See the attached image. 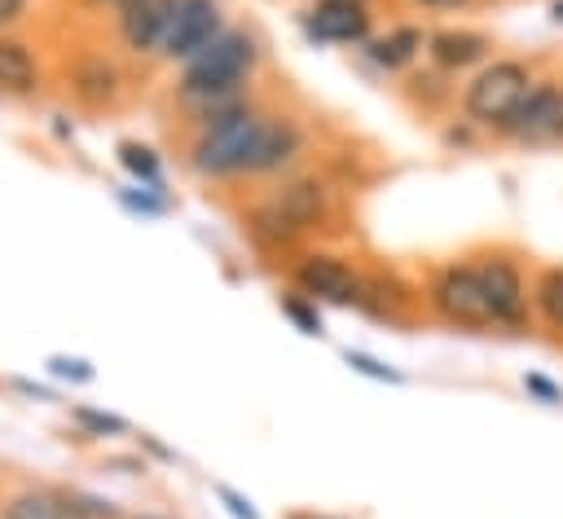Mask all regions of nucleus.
<instances>
[{"label":"nucleus","instance_id":"nucleus-1","mask_svg":"<svg viewBox=\"0 0 563 519\" xmlns=\"http://www.w3.org/2000/svg\"><path fill=\"white\" fill-rule=\"evenodd\" d=\"M308 150V136L299 119L260 110L255 101H242L211 123L194 128V141L185 150V163L202 180H246V176H277L295 167Z\"/></svg>","mask_w":563,"mask_h":519},{"label":"nucleus","instance_id":"nucleus-2","mask_svg":"<svg viewBox=\"0 0 563 519\" xmlns=\"http://www.w3.org/2000/svg\"><path fill=\"white\" fill-rule=\"evenodd\" d=\"M260 57H264V48H260L255 31H246V26H224L207 48H198V53L185 62L180 84H176V97L194 110V128H202V123H211L216 114H224V110L251 101V97H246V84H251V75L260 70Z\"/></svg>","mask_w":563,"mask_h":519},{"label":"nucleus","instance_id":"nucleus-3","mask_svg":"<svg viewBox=\"0 0 563 519\" xmlns=\"http://www.w3.org/2000/svg\"><path fill=\"white\" fill-rule=\"evenodd\" d=\"M334 216V185L317 172L286 176L246 211V233L264 251H295L303 238L321 233Z\"/></svg>","mask_w":563,"mask_h":519},{"label":"nucleus","instance_id":"nucleus-4","mask_svg":"<svg viewBox=\"0 0 563 519\" xmlns=\"http://www.w3.org/2000/svg\"><path fill=\"white\" fill-rule=\"evenodd\" d=\"M532 66L523 62V57H493V62H484L471 79H466V88H462V119L466 123H475L479 132H493L506 114H510V106L532 88Z\"/></svg>","mask_w":563,"mask_h":519},{"label":"nucleus","instance_id":"nucleus-5","mask_svg":"<svg viewBox=\"0 0 563 519\" xmlns=\"http://www.w3.org/2000/svg\"><path fill=\"white\" fill-rule=\"evenodd\" d=\"M422 299H427V312L453 330H475V334L493 330V312H488L475 260H449V264L431 268Z\"/></svg>","mask_w":563,"mask_h":519},{"label":"nucleus","instance_id":"nucleus-6","mask_svg":"<svg viewBox=\"0 0 563 519\" xmlns=\"http://www.w3.org/2000/svg\"><path fill=\"white\" fill-rule=\"evenodd\" d=\"M488 136L523 145V150L563 145V84L559 79H532V88L510 106V114Z\"/></svg>","mask_w":563,"mask_h":519},{"label":"nucleus","instance_id":"nucleus-7","mask_svg":"<svg viewBox=\"0 0 563 519\" xmlns=\"http://www.w3.org/2000/svg\"><path fill=\"white\" fill-rule=\"evenodd\" d=\"M475 273H479L493 325L523 334L532 325V286L523 277V264L510 251H484V255H475Z\"/></svg>","mask_w":563,"mask_h":519},{"label":"nucleus","instance_id":"nucleus-8","mask_svg":"<svg viewBox=\"0 0 563 519\" xmlns=\"http://www.w3.org/2000/svg\"><path fill=\"white\" fill-rule=\"evenodd\" d=\"M290 281L312 303H334V308H356L365 295V273L339 251H299L290 264Z\"/></svg>","mask_w":563,"mask_h":519},{"label":"nucleus","instance_id":"nucleus-9","mask_svg":"<svg viewBox=\"0 0 563 519\" xmlns=\"http://www.w3.org/2000/svg\"><path fill=\"white\" fill-rule=\"evenodd\" d=\"M220 31H224L220 0H176L172 22H167L163 44H158V57H167V62H189V57H194L198 48H207Z\"/></svg>","mask_w":563,"mask_h":519},{"label":"nucleus","instance_id":"nucleus-10","mask_svg":"<svg viewBox=\"0 0 563 519\" xmlns=\"http://www.w3.org/2000/svg\"><path fill=\"white\" fill-rule=\"evenodd\" d=\"M303 35L312 44H365L374 31V13L369 4H347V0H317L303 18H299Z\"/></svg>","mask_w":563,"mask_h":519},{"label":"nucleus","instance_id":"nucleus-11","mask_svg":"<svg viewBox=\"0 0 563 519\" xmlns=\"http://www.w3.org/2000/svg\"><path fill=\"white\" fill-rule=\"evenodd\" d=\"M493 53V40L484 31H466V26H449V31H431L427 35V62L444 75L484 66Z\"/></svg>","mask_w":563,"mask_h":519},{"label":"nucleus","instance_id":"nucleus-12","mask_svg":"<svg viewBox=\"0 0 563 519\" xmlns=\"http://www.w3.org/2000/svg\"><path fill=\"white\" fill-rule=\"evenodd\" d=\"M172 9H176V0H128L119 9V40H123V48L158 57V44H163V31L172 22Z\"/></svg>","mask_w":563,"mask_h":519},{"label":"nucleus","instance_id":"nucleus-13","mask_svg":"<svg viewBox=\"0 0 563 519\" xmlns=\"http://www.w3.org/2000/svg\"><path fill=\"white\" fill-rule=\"evenodd\" d=\"M361 53H365V62L378 66L383 75H400V70H409V66L427 53V31L405 22V26H391L387 35H369V40L361 44Z\"/></svg>","mask_w":563,"mask_h":519},{"label":"nucleus","instance_id":"nucleus-14","mask_svg":"<svg viewBox=\"0 0 563 519\" xmlns=\"http://www.w3.org/2000/svg\"><path fill=\"white\" fill-rule=\"evenodd\" d=\"M413 290L400 277H383V273H365V295L356 308H365L378 321H405L413 312Z\"/></svg>","mask_w":563,"mask_h":519},{"label":"nucleus","instance_id":"nucleus-15","mask_svg":"<svg viewBox=\"0 0 563 519\" xmlns=\"http://www.w3.org/2000/svg\"><path fill=\"white\" fill-rule=\"evenodd\" d=\"M70 88H75V97L84 106H110L123 92V75H119V66L110 57H88V62L75 66Z\"/></svg>","mask_w":563,"mask_h":519},{"label":"nucleus","instance_id":"nucleus-16","mask_svg":"<svg viewBox=\"0 0 563 519\" xmlns=\"http://www.w3.org/2000/svg\"><path fill=\"white\" fill-rule=\"evenodd\" d=\"M35 88H40V62H35V53L22 40L0 35V92L26 97Z\"/></svg>","mask_w":563,"mask_h":519},{"label":"nucleus","instance_id":"nucleus-17","mask_svg":"<svg viewBox=\"0 0 563 519\" xmlns=\"http://www.w3.org/2000/svg\"><path fill=\"white\" fill-rule=\"evenodd\" d=\"M532 317H541L554 334H563V264H545L532 281Z\"/></svg>","mask_w":563,"mask_h":519},{"label":"nucleus","instance_id":"nucleus-18","mask_svg":"<svg viewBox=\"0 0 563 519\" xmlns=\"http://www.w3.org/2000/svg\"><path fill=\"white\" fill-rule=\"evenodd\" d=\"M4 519H79L66 493H18L4 501Z\"/></svg>","mask_w":563,"mask_h":519},{"label":"nucleus","instance_id":"nucleus-19","mask_svg":"<svg viewBox=\"0 0 563 519\" xmlns=\"http://www.w3.org/2000/svg\"><path fill=\"white\" fill-rule=\"evenodd\" d=\"M119 163H123V172H132L141 185L163 189V163H158V154H154L150 145H141V141H123V145H119Z\"/></svg>","mask_w":563,"mask_h":519},{"label":"nucleus","instance_id":"nucleus-20","mask_svg":"<svg viewBox=\"0 0 563 519\" xmlns=\"http://www.w3.org/2000/svg\"><path fill=\"white\" fill-rule=\"evenodd\" d=\"M282 317H290L299 334H321V330H325L317 303H312L308 295H299V290H295V295H282Z\"/></svg>","mask_w":563,"mask_h":519},{"label":"nucleus","instance_id":"nucleus-21","mask_svg":"<svg viewBox=\"0 0 563 519\" xmlns=\"http://www.w3.org/2000/svg\"><path fill=\"white\" fill-rule=\"evenodd\" d=\"M75 422H79L84 431H92V435H128V418L106 413V409H88V405H79V409H75Z\"/></svg>","mask_w":563,"mask_h":519},{"label":"nucleus","instance_id":"nucleus-22","mask_svg":"<svg viewBox=\"0 0 563 519\" xmlns=\"http://www.w3.org/2000/svg\"><path fill=\"white\" fill-rule=\"evenodd\" d=\"M119 202L128 207V211H136V216H163L167 211V198H163V189H119Z\"/></svg>","mask_w":563,"mask_h":519},{"label":"nucleus","instance_id":"nucleus-23","mask_svg":"<svg viewBox=\"0 0 563 519\" xmlns=\"http://www.w3.org/2000/svg\"><path fill=\"white\" fill-rule=\"evenodd\" d=\"M343 365H352L356 374H365L374 383H400V369H391V365H383V361H374L369 352H356V347L343 352Z\"/></svg>","mask_w":563,"mask_h":519},{"label":"nucleus","instance_id":"nucleus-24","mask_svg":"<svg viewBox=\"0 0 563 519\" xmlns=\"http://www.w3.org/2000/svg\"><path fill=\"white\" fill-rule=\"evenodd\" d=\"M66 501L75 506L79 519H119L114 501H101V497H88V493H66Z\"/></svg>","mask_w":563,"mask_h":519},{"label":"nucleus","instance_id":"nucleus-25","mask_svg":"<svg viewBox=\"0 0 563 519\" xmlns=\"http://www.w3.org/2000/svg\"><path fill=\"white\" fill-rule=\"evenodd\" d=\"M48 374L70 378V383H88L92 378V365L84 356H48Z\"/></svg>","mask_w":563,"mask_h":519},{"label":"nucleus","instance_id":"nucleus-26","mask_svg":"<svg viewBox=\"0 0 563 519\" xmlns=\"http://www.w3.org/2000/svg\"><path fill=\"white\" fill-rule=\"evenodd\" d=\"M523 391L537 396L541 405H563V387L554 378H545V374H523Z\"/></svg>","mask_w":563,"mask_h":519},{"label":"nucleus","instance_id":"nucleus-27","mask_svg":"<svg viewBox=\"0 0 563 519\" xmlns=\"http://www.w3.org/2000/svg\"><path fill=\"white\" fill-rule=\"evenodd\" d=\"M216 497H220V501L229 506V515H233V519H260V510L251 506V497H242V493H233L229 484H216Z\"/></svg>","mask_w":563,"mask_h":519},{"label":"nucleus","instance_id":"nucleus-28","mask_svg":"<svg viewBox=\"0 0 563 519\" xmlns=\"http://www.w3.org/2000/svg\"><path fill=\"white\" fill-rule=\"evenodd\" d=\"M475 132H479V128L462 119L457 128H444V145H471V141H475Z\"/></svg>","mask_w":563,"mask_h":519},{"label":"nucleus","instance_id":"nucleus-29","mask_svg":"<svg viewBox=\"0 0 563 519\" xmlns=\"http://www.w3.org/2000/svg\"><path fill=\"white\" fill-rule=\"evenodd\" d=\"M413 9H427V13H449V9H466L471 0H405Z\"/></svg>","mask_w":563,"mask_h":519},{"label":"nucleus","instance_id":"nucleus-30","mask_svg":"<svg viewBox=\"0 0 563 519\" xmlns=\"http://www.w3.org/2000/svg\"><path fill=\"white\" fill-rule=\"evenodd\" d=\"M22 9H26V0H0V26L18 22V18H22Z\"/></svg>","mask_w":563,"mask_h":519},{"label":"nucleus","instance_id":"nucleus-31","mask_svg":"<svg viewBox=\"0 0 563 519\" xmlns=\"http://www.w3.org/2000/svg\"><path fill=\"white\" fill-rule=\"evenodd\" d=\"M550 18H554V22H563V0H554V4H550Z\"/></svg>","mask_w":563,"mask_h":519},{"label":"nucleus","instance_id":"nucleus-32","mask_svg":"<svg viewBox=\"0 0 563 519\" xmlns=\"http://www.w3.org/2000/svg\"><path fill=\"white\" fill-rule=\"evenodd\" d=\"M88 4H114V0H88Z\"/></svg>","mask_w":563,"mask_h":519},{"label":"nucleus","instance_id":"nucleus-33","mask_svg":"<svg viewBox=\"0 0 563 519\" xmlns=\"http://www.w3.org/2000/svg\"><path fill=\"white\" fill-rule=\"evenodd\" d=\"M136 519H163V515H136Z\"/></svg>","mask_w":563,"mask_h":519},{"label":"nucleus","instance_id":"nucleus-34","mask_svg":"<svg viewBox=\"0 0 563 519\" xmlns=\"http://www.w3.org/2000/svg\"><path fill=\"white\" fill-rule=\"evenodd\" d=\"M347 4H369V0H347Z\"/></svg>","mask_w":563,"mask_h":519}]
</instances>
